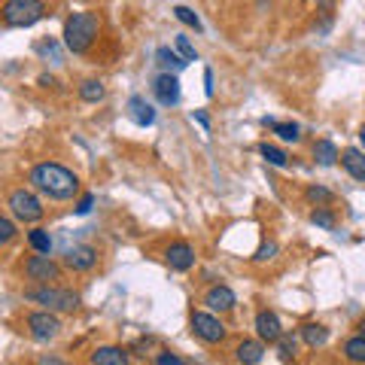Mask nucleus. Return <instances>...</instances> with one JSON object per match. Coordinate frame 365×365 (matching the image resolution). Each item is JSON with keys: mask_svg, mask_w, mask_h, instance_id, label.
Instances as JSON below:
<instances>
[{"mask_svg": "<svg viewBox=\"0 0 365 365\" xmlns=\"http://www.w3.org/2000/svg\"><path fill=\"white\" fill-rule=\"evenodd\" d=\"M311 222L319 225V228H326V232H332L335 228V213L329 207H317V210H311Z\"/></svg>", "mask_w": 365, "mask_h": 365, "instance_id": "nucleus-29", "label": "nucleus"}, {"mask_svg": "<svg viewBox=\"0 0 365 365\" xmlns=\"http://www.w3.org/2000/svg\"><path fill=\"white\" fill-rule=\"evenodd\" d=\"M189 323H192V332H195L204 344H222L225 335H228L225 326H222V319L216 317L213 311H195Z\"/></svg>", "mask_w": 365, "mask_h": 365, "instance_id": "nucleus-7", "label": "nucleus"}, {"mask_svg": "<svg viewBox=\"0 0 365 365\" xmlns=\"http://www.w3.org/2000/svg\"><path fill=\"white\" fill-rule=\"evenodd\" d=\"M204 91H207V98H213V71L210 67L204 71Z\"/></svg>", "mask_w": 365, "mask_h": 365, "instance_id": "nucleus-36", "label": "nucleus"}, {"mask_svg": "<svg viewBox=\"0 0 365 365\" xmlns=\"http://www.w3.org/2000/svg\"><path fill=\"white\" fill-rule=\"evenodd\" d=\"M46 16L43 0H6L4 4V25L6 28H31Z\"/></svg>", "mask_w": 365, "mask_h": 365, "instance_id": "nucleus-4", "label": "nucleus"}, {"mask_svg": "<svg viewBox=\"0 0 365 365\" xmlns=\"http://www.w3.org/2000/svg\"><path fill=\"white\" fill-rule=\"evenodd\" d=\"M259 153H262V158H265L268 165H274V168H287V165H289V155L283 153L280 146H274V143H262Z\"/></svg>", "mask_w": 365, "mask_h": 365, "instance_id": "nucleus-25", "label": "nucleus"}, {"mask_svg": "<svg viewBox=\"0 0 365 365\" xmlns=\"http://www.w3.org/2000/svg\"><path fill=\"white\" fill-rule=\"evenodd\" d=\"M98 31H101V19L98 13H73L71 19L64 21V46L67 52L73 55H83L91 49V43L98 40Z\"/></svg>", "mask_w": 365, "mask_h": 365, "instance_id": "nucleus-2", "label": "nucleus"}, {"mask_svg": "<svg viewBox=\"0 0 365 365\" xmlns=\"http://www.w3.org/2000/svg\"><path fill=\"white\" fill-rule=\"evenodd\" d=\"M153 91H155V101L162 107L180 104V79H177V73H162L153 83Z\"/></svg>", "mask_w": 365, "mask_h": 365, "instance_id": "nucleus-11", "label": "nucleus"}, {"mask_svg": "<svg viewBox=\"0 0 365 365\" xmlns=\"http://www.w3.org/2000/svg\"><path fill=\"white\" fill-rule=\"evenodd\" d=\"M6 210L19 222H40L43 220V201L31 189H13L6 198Z\"/></svg>", "mask_w": 365, "mask_h": 365, "instance_id": "nucleus-5", "label": "nucleus"}, {"mask_svg": "<svg viewBox=\"0 0 365 365\" xmlns=\"http://www.w3.org/2000/svg\"><path fill=\"white\" fill-rule=\"evenodd\" d=\"M192 119H195V122L201 125V128H210V119H207V113H201V110H198V113H192Z\"/></svg>", "mask_w": 365, "mask_h": 365, "instance_id": "nucleus-37", "label": "nucleus"}, {"mask_svg": "<svg viewBox=\"0 0 365 365\" xmlns=\"http://www.w3.org/2000/svg\"><path fill=\"white\" fill-rule=\"evenodd\" d=\"M25 302L31 304H40L43 311H76L79 307V295L73 289H64V287H52V283H37V287L25 289Z\"/></svg>", "mask_w": 365, "mask_h": 365, "instance_id": "nucleus-3", "label": "nucleus"}, {"mask_svg": "<svg viewBox=\"0 0 365 365\" xmlns=\"http://www.w3.org/2000/svg\"><path fill=\"white\" fill-rule=\"evenodd\" d=\"M155 365H186V362H182L180 356H177V353H158V356H155Z\"/></svg>", "mask_w": 365, "mask_h": 365, "instance_id": "nucleus-33", "label": "nucleus"}, {"mask_svg": "<svg viewBox=\"0 0 365 365\" xmlns=\"http://www.w3.org/2000/svg\"><path fill=\"white\" fill-rule=\"evenodd\" d=\"M317 4H319V6H323V9H326V13H332V4H335V0H317Z\"/></svg>", "mask_w": 365, "mask_h": 365, "instance_id": "nucleus-38", "label": "nucleus"}, {"mask_svg": "<svg viewBox=\"0 0 365 365\" xmlns=\"http://www.w3.org/2000/svg\"><path fill=\"white\" fill-rule=\"evenodd\" d=\"M128 119L134 125H140V128H146V125L155 122V107L143 95H131L128 98Z\"/></svg>", "mask_w": 365, "mask_h": 365, "instance_id": "nucleus-15", "label": "nucleus"}, {"mask_svg": "<svg viewBox=\"0 0 365 365\" xmlns=\"http://www.w3.org/2000/svg\"><path fill=\"white\" fill-rule=\"evenodd\" d=\"M262 122H265L268 128L280 137V140H287V143H299L302 140V128L295 122H274V119H262Z\"/></svg>", "mask_w": 365, "mask_h": 365, "instance_id": "nucleus-20", "label": "nucleus"}, {"mask_svg": "<svg viewBox=\"0 0 365 365\" xmlns=\"http://www.w3.org/2000/svg\"><path fill=\"white\" fill-rule=\"evenodd\" d=\"M274 347H277V356H280V362H283V365L295 362V353H299V341H295L292 335H287V332H283V338H280V341H277V344H274Z\"/></svg>", "mask_w": 365, "mask_h": 365, "instance_id": "nucleus-24", "label": "nucleus"}, {"mask_svg": "<svg viewBox=\"0 0 365 365\" xmlns=\"http://www.w3.org/2000/svg\"><path fill=\"white\" fill-rule=\"evenodd\" d=\"M16 237V222H13V216H4L0 220V244H9Z\"/></svg>", "mask_w": 365, "mask_h": 365, "instance_id": "nucleus-31", "label": "nucleus"}, {"mask_svg": "<svg viewBox=\"0 0 365 365\" xmlns=\"http://www.w3.org/2000/svg\"><path fill=\"white\" fill-rule=\"evenodd\" d=\"M304 195H307V201H311V204H317V207H329V204L335 201V195L326 186H307Z\"/></svg>", "mask_w": 365, "mask_h": 365, "instance_id": "nucleus-27", "label": "nucleus"}, {"mask_svg": "<svg viewBox=\"0 0 365 365\" xmlns=\"http://www.w3.org/2000/svg\"><path fill=\"white\" fill-rule=\"evenodd\" d=\"M64 265L71 271H91L98 265V250L88 247V244H79V247H71L64 253Z\"/></svg>", "mask_w": 365, "mask_h": 365, "instance_id": "nucleus-12", "label": "nucleus"}, {"mask_svg": "<svg viewBox=\"0 0 365 365\" xmlns=\"http://www.w3.org/2000/svg\"><path fill=\"white\" fill-rule=\"evenodd\" d=\"M302 341L307 347H323L329 341V329L323 323H307V326H302Z\"/></svg>", "mask_w": 365, "mask_h": 365, "instance_id": "nucleus-21", "label": "nucleus"}, {"mask_svg": "<svg viewBox=\"0 0 365 365\" xmlns=\"http://www.w3.org/2000/svg\"><path fill=\"white\" fill-rule=\"evenodd\" d=\"M37 365H71V362L61 359V356H55V353H46V356L37 359Z\"/></svg>", "mask_w": 365, "mask_h": 365, "instance_id": "nucleus-35", "label": "nucleus"}, {"mask_svg": "<svg viewBox=\"0 0 365 365\" xmlns=\"http://www.w3.org/2000/svg\"><path fill=\"white\" fill-rule=\"evenodd\" d=\"M274 256H277V244H274V241H265V244H262L259 250H256V262H259V265H262V262H271Z\"/></svg>", "mask_w": 365, "mask_h": 365, "instance_id": "nucleus-32", "label": "nucleus"}, {"mask_svg": "<svg viewBox=\"0 0 365 365\" xmlns=\"http://www.w3.org/2000/svg\"><path fill=\"white\" fill-rule=\"evenodd\" d=\"M28 335L34 338V341H40V344H49V341H55L61 335V319L55 317L52 311H34V314H28Z\"/></svg>", "mask_w": 365, "mask_h": 365, "instance_id": "nucleus-6", "label": "nucleus"}, {"mask_svg": "<svg viewBox=\"0 0 365 365\" xmlns=\"http://www.w3.org/2000/svg\"><path fill=\"white\" fill-rule=\"evenodd\" d=\"M28 244L34 247V253H43V256H49V250H52V237L46 228H34V232H28Z\"/></svg>", "mask_w": 365, "mask_h": 365, "instance_id": "nucleus-26", "label": "nucleus"}, {"mask_svg": "<svg viewBox=\"0 0 365 365\" xmlns=\"http://www.w3.org/2000/svg\"><path fill=\"white\" fill-rule=\"evenodd\" d=\"M91 207H95V195H83V198H79V204H76V213L86 216Z\"/></svg>", "mask_w": 365, "mask_h": 365, "instance_id": "nucleus-34", "label": "nucleus"}, {"mask_svg": "<svg viewBox=\"0 0 365 365\" xmlns=\"http://www.w3.org/2000/svg\"><path fill=\"white\" fill-rule=\"evenodd\" d=\"M25 277L34 280V283H52V280H61V265H58L55 259L37 253V256H31V259L25 262Z\"/></svg>", "mask_w": 365, "mask_h": 365, "instance_id": "nucleus-8", "label": "nucleus"}, {"mask_svg": "<svg viewBox=\"0 0 365 365\" xmlns=\"http://www.w3.org/2000/svg\"><path fill=\"white\" fill-rule=\"evenodd\" d=\"M338 158H341V153H338V146L332 140H317L314 143V162L319 168H332Z\"/></svg>", "mask_w": 365, "mask_h": 365, "instance_id": "nucleus-19", "label": "nucleus"}, {"mask_svg": "<svg viewBox=\"0 0 365 365\" xmlns=\"http://www.w3.org/2000/svg\"><path fill=\"white\" fill-rule=\"evenodd\" d=\"M174 16L182 21V25H189V28H195V31H201V28H204V25H201V19H198L195 13H192L189 6H174Z\"/></svg>", "mask_w": 365, "mask_h": 365, "instance_id": "nucleus-30", "label": "nucleus"}, {"mask_svg": "<svg viewBox=\"0 0 365 365\" xmlns=\"http://www.w3.org/2000/svg\"><path fill=\"white\" fill-rule=\"evenodd\" d=\"M256 335L262 344H277V341L283 338V326L274 311H268V307H262V311L256 314Z\"/></svg>", "mask_w": 365, "mask_h": 365, "instance_id": "nucleus-9", "label": "nucleus"}, {"mask_svg": "<svg viewBox=\"0 0 365 365\" xmlns=\"http://www.w3.org/2000/svg\"><path fill=\"white\" fill-rule=\"evenodd\" d=\"M359 332H362V335H365V319H362V323H359Z\"/></svg>", "mask_w": 365, "mask_h": 365, "instance_id": "nucleus-40", "label": "nucleus"}, {"mask_svg": "<svg viewBox=\"0 0 365 365\" xmlns=\"http://www.w3.org/2000/svg\"><path fill=\"white\" fill-rule=\"evenodd\" d=\"M174 49H177L186 61H198V52H195V46H192V40L186 37V34H177V37H174Z\"/></svg>", "mask_w": 365, "mask_h": 365, "instance_id": "nucleus-28", "label": "nucleus"}, {"mask_svg": "<svg viewBox=\"0 0 365 365\" xmlns=\"http://www.w3.org/2000/svg\"><path fill=\"white\" fill-rule=\"evenodd\" d=\"M88 362L91 365H131V353L125 347L116 344H107V347H98L88 353Z\"/></svg>", "mask_w": 365, "mask_h": 365, "instance_id": "nucleus-14", "label": "nucleus"}, {"mask_svg": "<svg viewBox=\"0 0 365 365\" xmlns=\"http://www.w3.org/2000/svg\"><path fill=\"white\" fill-rule=\"evenodd\" d=\"M31 186L52 201H71L79 195V177L58 162H40L31 168Z\"/></svg>", "mask_w": 365, "mask_h": 365, "instance_id": "nucleus-1", "label": "nucleus"}, {"mask_svg": "<svg viewBox=\"0 0 365 365\" xmlns=\"http://www.w3.org/2000/svg\"><path fill=\"white\" fill-rule=\"evenodd\" d=\"M359 143H362V150H365V125L359 128Z\"/></svg>", "mask_w": 365, "mask_h": 365, "instance_id": "nucleus-39", "label": "nucleus"}, {"mask_svg": "<svg viewBox=\"0 0 365 365\" xmlns=\"http://www.w3.org/2000/svg\"><path fill=\"white\" fill-rule=\"evenodd\" d=\"M155 61H158V67H162L165 73H177V71H182V67L189 64L177 49H168V46H158L155 49Z\"/></svg>", "mask_w": 365, "mask_h": 365, "instance_id": "nucleus-18", "label": "nucleus"}, {"mask_svg": "<svg viewBox=\"0 0 365 365\" xmlns=\"http://www.w3.org/2000/svg\"><path fill=\"white\" fill-rule=\"evenodd\" d=\"M104 95H107V88L101 79H86V83L79 86V98H83L86 104H98V101H104Z\"/></svg>", "mask_w": 365, "mask_h": 365, "instance_id": "nucleus-23", "label": "nucleus"}, {"mask_svg": "<svg viewBox=\"0 0 365 365\" xmlns=\"http://www.w3.org/2000/svg\"><path fill=\"white\" fill-rule=\"evenodd\" d=\"M204 304H207L213 314H228V311H235L237 295L220 283V287H210L207 292H204Z\"/></svg>", "mask_w": 365, "mask_h": 365, "instance_id": "nucleus-13", "label": "nucleus"}, {"mask_svg": "<svg viewBox=\"0 0 365 365\" xmlns=\"http://www.w3.org/2000/svg\"><path fill=\"white\" fill-rule=\"evenodd\" d=\"M344 359L353 365H365V335H353L344 341Z\"/></svg>", "mask_w": 365, "mask_h": 365, "instance_id": "nucleus-22", "label": "nucleus"}, {"mask_svg": "<svg viewBox=\"0 0 365 365\" xmlns=\"http://www.w3.org/2000/svg\"><path fill=\"white\" fill-rule=\"evenodd\" d=\"M341 165H344V170L353 177V180H359L365 182V150H344L341 153Z\"/></svg>", "mask_w": 365, "mask_h": 365, "instance_id": "nucleus-16", "label": "nucleus"}, {"mask_svg": "<svg viewBox=\"0 0 365 365\" xmlns=\"http://www.w3.org/2000/svg\"><path fill=\"white\" fill-rule=\"evenodd\" d=\"M165 262H168L170 271H189V268H195V247L186 244V241L170 244L168 253H165Z\"/></svg>", "mask_w": 365, "mask_h": 365, "instance_id": "nucleus-10", "label": "nucleus"}, {"mask_svg": "<svg viewBox=\"0 0 365 365\" xmlns=\"http://www.w3.org/2000/svg\"><path fill=\"white\" fill-rule=\"evenodd\" d=\"M262 356H265V344L262 341H241L235 347V359L241 365H259Z\"/></svg>", "mask_w": 365, "mask_h": 365, "instance_id": "nucleus-17", "label": "nucleus"}]
</instances>
